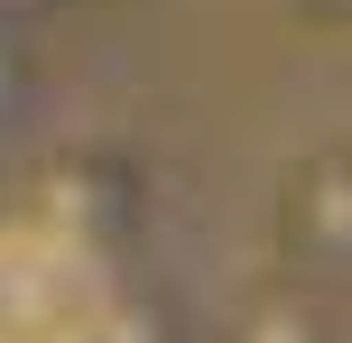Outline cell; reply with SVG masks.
<instances>
[{"label":"cell","instance_id":"cell-1","mask_svg":"<svg viewBox=\"0 0 352 343\" xmlns=\"http://www.w3.org/2000/svg\"><path fill=\"white\" fill-rule=\"evenodd\" d=\"M121 278L74 223H0V343H111Z\"/></svg>","mask_w":352,"mask_h":343}]
</instances>
